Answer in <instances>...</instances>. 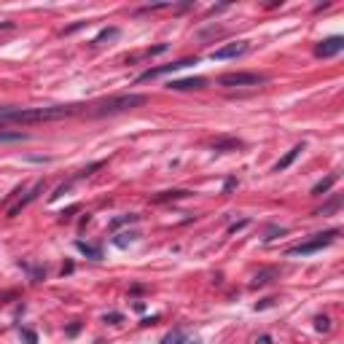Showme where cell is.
<instances>
[{
    "instance_id": "22",
    "label": "cell",
    "mask_w": 344,
    "mask_h": 344,
    "mask_svg": "<svg viewBox=\"0 0 344 344\" xmlns=\"http://www.w3.org/2000/svg\"><path fill=\"white\" fill-rule=\"evenodd\" d=\"M22 336H24V342H27V344H38V336L33 331H22Z\"/></svg>"
},
{
    "instance_id": "16",
    "label": "cell",
    "mask_w": 344,
    "mask_h": 344,
    "mask_svg": "<svg viewBox=\"0 0 344 344\" xmlns=\"http://www.w3.org/2000/svg\"><path fill=\"white\" fill-rule=\"evenodd\" d=\"M76 247L83 253V256L94 258V261H97V258H102V250H99V247H94V245H86V242H76Z\"/></svg>"
},
{
    "instance_id": "25",
    "label": "cell",
    "mask_w": 344,
    "mask_h": 344,
    "mask_svg": "<svg viewBox=\"0 0 344 344\" xmlns=\"http://www.w3.org/2000/svg\"><path fill=\"white\" fill-rule=\"evenodd\" d=\"M272 304H274V298H263V301L256 304V309H266V307H272Z\"/></svg>"
},
{
    "instance_id": "23",
    "label": "cell",
    "mask_w": 344,
    "mask_h": 344,
    "mask_svg": "<svg viewBox=\"0 0 344 344\" xmlns=\"http://www.w3.org/2000/svg\"><path fill=\"white\" fill-rule=\"evenodd\" d=\"M247 226V221H239V223H231V226H229V234H237L239 229H245Z\"/></svg>"
},
{
    "instance_id": "26",
    "label": "cell",
    "mask_w": 344,
    "mask_h": 344,
    "mask_svg": "<svg viewBox=\"0 0 344 344\" xmlns=\"http://www.w3.org/2000/svg\"><path fill=\"white\" fill-rule=\"evenodd\" d=\"M78 331H81V323H73V326L67 328V336H76Z\"/></svg>"
},
{
    "instance_id": "29",
    "label": "cell",
    "mask_w": 344,
    "mask_h": 344,
    "mask_svg": "<svg viewBox=\"0 0 344 344\" xmlns=\"http://www.w3.org/2000/svg\"><path fill=\"white\" fill-rule=\"evenodd\" d=\"M183 344H199V342H183Z\"/></svg>"
},
{
    "instance_id": "24",
    "label": "cell",
    "mask_w": 344,
    "mask_h": 344,
    "mask_svg": "<svg viewBox=\"0 0 344 344\" xmlns=\"http://www.w3.org/2000/svg\"><path fill=\"white\" fill-rule=\"evenodd\" d=\"M124 317L118 315V312H111V315H105V323H121Z\"/></svg>"
},
{
    "instance_id": "28",
    "label": "cell",
    "mask_w": 344,
    "mask_h": 344,
    "mask_svg": "<svg viewBox=\"0 0 344 344\" xmlns=\"http://www.w3.org/2000/svg\"><path fill=\"white\" fill-rule=\"evenodd\" d=\"M234 186H237V180H234V178H229V180H226V186H223V191H231Z\"/></svg>"
},
{
    "instance_id": "6",
    "label": "cell",
    "mask_w": 344,
    "mask_h": 344,
    "mask_svg": "<svg viewBox=\"0 0 344 344\" xmlns=\"http://www.w3.org/2000/svg\"><path fill=\"white\" fill-rule=\"evenodd\" d=\"M247 43L245 41H237V43H226V46H221V49H215V51L210 54L213 59H234V57H242V54H247Z\"/></svg>"
},
{
    "instance_id": "1",
    "label": "cell",
    "mask_w": 344,
    "mask_h": 344,
    "mask_svg": "<svg viewBox=\"0 0 344 344\" xmlns=\"http://www.w3.org/2000/svg\"><path fill=\"white\" fill-rule=\"evenodd\" d=\"M146 102H148L146 94H116V97H108V99H102V102H97V105H92L89 116H94V118L116 116V113H127V111H132V108L146 105Z\"/></svg>"
},
{
    "instance_id": "15",
    "label": "cell",
    "mask_w": 344,
    "mask_h": 344,
    "mask_svg": "<svg viewBox=\"0 0 344 344\" xmlns=\"http://www.w3.org/2000/svg\"><path fill=\"white\" fill-rule=\"evenodd\" d=\"M140 221V215L137 213H129V215H118L111 221V229H118V226H127V223H137Z\"/></svg>"
},
{
    "instance_id": "9",
    "label": "cell",
    "mask_w": 344,
    "mask_h": 344,
    "mask_svg": "<svg viewBox=\"0 0 344 344\" xmlns=\"http://www.w3.org/2000/svg\"><path fill=\"white\" fill-rule=\"evenodd\" d=\"M301 151H304V146H296V148H291V151H288V153H285V156H282V159H280V162L274 164V172H285V169H288V167H291V164H293V162H296V159H298V156H301Z\"/></svg>"
},
{
    "instance_id": "17",
    "label": "cell",
    "mask_w": 344,
    "mask_h": 344,
    "mask_svg": "<svg viewBox=\"0 0 344 344\" xmlns=\"http://www.w3.org/2000/svg\"><path fill=\"white\" fill-rule=\"evenodd\" d=\"M333 183H336V175H328L326 180H320V183H317L315 188H312V197H323V194H326L328 188L333 186Z\"/></svg>"
},
{
    "instance_id": "4",
    "label": "cell",
    "mask_w": 344,
    "mask_h": 344,
    "mask_svg": "<svg viewBox=\"0 0 344 344\" xmlns=\"http://www.w3.org/2000/svg\"><path fill=\"white\" fill-rule=\"evenodd\" d=\"M188 65H197V59H178V62H169V65H159V67H151V70L140 73L137 76V81H151V78H159V76H167V73H178L183 70V67H188Z\"/></svg>"
},
{
    "instance_id": "10",
    "label": "cell",
    "mask_w": 344,
    "mask_h": 344,
    "mask_svg": "<svg viewBox=\"0 0 344 344\" xmlns=\"http://www.w3.org/2000/svg\"><path fill=\"white\" fill-rule=\"evenodd\" d=\"M191 191H186V188H172V191H162V194H156L153 197V202L156 204H162V202H172V199H186Z\"/></svg>"
},
{
    "instance_id": "13",
    "label": "cell",
    "mask_w": 344,
    "mask_h": 344,
    "mask_svg": "<svg viewBox=\"0 0 344 344\" xmlns=\"http://www.w3.org/2000/svg\"><path fill=\"white\" fill-rule=\"evenodd\" d=\"M274 277H277V269H263V272L256 274V280H253V288H263V285H269Z\"/></svg>"
},
{
    "instance_id": "14",
    "label": "cell",
    "mask_w": 344,
    "mask_h": 344,
    "mask_svg": "<svg viewBox=\"0 0 344 344\" xmlns=\"http://www.w3.org/2000/svg\"><path fill=\"white\" fill-rule=\"evenodd\" d=\"M213 148H215V151H237V148H242V140L223 137V140H215V143H213Z\"/></svg>"
},
{
    "instance_id": "8",
    "label": "cell",
    "mask_w": 344,
    "mask_h": 344,
    "mask_svg": "<svg viewBox=\"0 0 344 344\" xmlns=\"http://www.w3.org/2000/svg\"><path fill=\"white\" fill-rule=\"evenodd\" d=\"M172 92H188V89H204L207 78H183V81H169L167 83Z\"/></svg>"
},
{
    "instance_id": "12",
    "label": "cell",
    "mask_w": 344,
    "mask_h": 344,
    "mask_svg": "<svg viewBox=\"0 0 344 344\" xmlns=\"http://www.w3.org/2000/svg\"><path fill=\"white\" fill-rule=\"evenodd\" d=\"M339 207H342V197H339V194H333V197L323 204L320 210H315V215H331L333 210H339Z\"/></svg>"
},
{
    "instance_id": "3",
    "label": "cell",
    "mask_w": 344,
    "mask_h": 344,
    "mask_svg": "<svg viewBox=\"0 0 344 344\" xmlns=\"http://www.w3.org/2000/svg\"><path fill=\"white\" fill-rule=\"evenodd\" d=\"M258 83H266V76H261V73H223V76L218 78V86H226V89L258 86Z\"/></svg>"
},
{
    "instance_id": "2",
    "label": "cell",
    "mask_w": 344,
    "mask_h": 344,
    "mask_svg": "<svg viewBox=\"0 0 344 344\" xmlns=\"http://www.w3.org/2000/svg\"><path fill=\"white\" fill-rule=\"evenodd\" d=\"M336 237H339V229H328V231L315 234L312 239L301 242V245L291 247V250H288V256H309V253H317V250H323V247H328V245H331V242H333Z\"/></svg>"
},
{
    "instance_id": "20",
    "label": "cell",
    "mask_w": 344,
    "mask_h": 344,
    "mask_svg": "<svg viewBox=\"0 0 344 344\" xmlns=\"http://www.w3.org/2000/svg\"><path fill=\"white\" fill-rule=\"evenodd\" d=\"M102 164H105V162H94V164H89V167H83V169H81V172H78L76 178H89V175H92V172H94V169H99V167H102Z\"/></svg>"
},
{
    "instance_id": "21",
    "label": "cell",
    "mask_w": 344,
    "mask_h": 344,
    "mask_svg": "<svg viewBox=\"0 0 344 344\" xmlns=\"http://www.w3.org/2000/svg\"><path fill=\"white\" fill-rule=\"evenodd\" d=\"M315 328H317V331H331V320H328V317H317Z\"/></svg>"
},
{
    "instance_id": "7",
    "label": "cell",
    "mask_w": 344,
    "mask_h": 344,
    "mask_svg": "<svg viewBox=\"0 0 344 344\" xmlns=\"http://www.w3.org/2000/svg\"><path fill=\"white\" fill-rule=\"evenodd\" d=\"M43 188H46V183H43V180H38V183H35V186L30 188V191H27V194H24V197H22V199H19V202H16V204H14V207H8V218H16V215H19V213H22V210H24V207H27V204H30V202H35V199H38V194H41V191H43Z\"/></svg>"
},
{
    "instance_id": "18",
    "label": "cell",
    "mask_w": 344,
    "mask_h": 344,
    "mask_svg": "<svg viewBox=\"0 0 344 344\" xmlns=\"http://www.w3.org/2000/svg\"><path fill=\"white\" fill-rule=\"evenodd\" d=\"M118 35V27H105L102 33H99L97 38H94V46H99V43H105V41H111V38H116Z\"/></svg>"
},
{
    "instance_id": "11",
    "label": "cell",
    "mask_w": 344,
    "mask_h": 344,
    "mask_svg": "<svg viewBox=\"0 0 344 344\" xmlns=\"http://www.w3.org/2000/svg\"><path fill=\"white\" fill-rule=\"evenodd\" d=\"M137 239H140L137 231H124V234H118V237H113V245L116 247H129V245H134Z\"/></svg>"
},
{
    "instance_id": "5",
    "label": "cell",
    "mask_w": 344,
    "mask_h": 344,
    "mask_svg": "<svg viewBox=\"0 0 344 344\" xmlns=\"http://www.w3.org/2000/svg\"><path fill=\"white\" fill-rule=\"evenodd\" d=\"M342 49H344V38L333 35V38H326V41L317 43V46H315V57H320V59L336 57V54H342Z\"/></svg>"
},
{
    "instance_id": "27",
    "label": "cell",
    "mask_w": 344,
    "mask_h": 344,
    "mask_svg": "<svg viewBox=\"0 0 344 344\" xmlns=\"http://www.w3.org/2000/svg\"><path fill=\"white\" fill-rule=\"evenodd\" d=\"M256 344H272V336H269V333H263V336L256 339Z\"/></svg>"
},
{
    "instance_id": "19",
    "label": "cell",
    "mask_w": 344,
    "mask_h": 344,
    "mask_svg": "<svg viewBox=\"0 0 344 344\" xmlns=\"http://www.w3.org/2000/svg\"><path fill=\"white\" fill-rule=\"evenodd\" d=\"M183 342H186L183 331H172V333H167V336L162 339V344H183Z\"/></svg>"
}]
</instances>
